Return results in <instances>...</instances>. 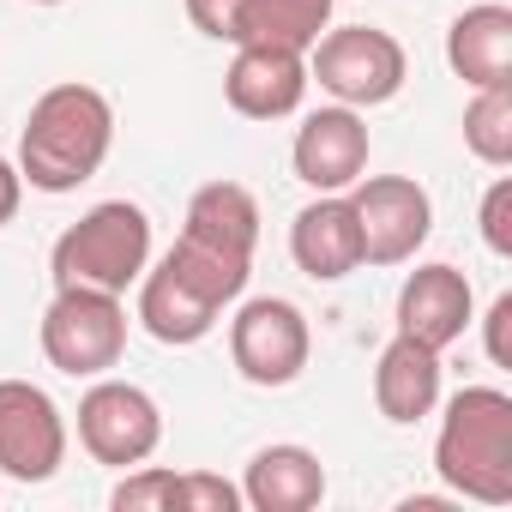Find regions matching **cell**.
Returning <instances> with one entry per match:
<instances>
[{
	"mask_svg": "<svg viewBox=\"0 0 512 512\" xmlns=\"http://www.w3.org/2000/svg\"><path fill=\"white\" fill-rule=\"evenodd\" d=\"M151 266V217L133 199H103L91 205L79 223L61 229L55 253H49V272L55 290L79 284V290H109L127 296V284H139Z\"/></svg>",
	"mask_w": 512,
	"mask_h": 512,
	"instance_id": "cell-3",
	"label": "cell"
},
{
	"mask_svg": "<svg viewBox=\"0 0 512 512\" xmlns=\"http://www.w3.org/2000/svg\"><path fill=\"white\" fill-rule=\"evenodd\" d=\"M434 476L476 506L512 500V398L500 386H464L440 410Z\"/></svg>",
	"mask_w": 512,
	"mask_h": 512,
	"instance_id": "cell-2",
	"label": "cell"
},
{
	"mask_svg": "<svg viewBox=\"0 0 512 512\" xmlns=\"http://www.w3.org/2000/svg\"><path fill=\"white\" fill-rule=\"evenodd\" d=\"M241 7H247V0H187V19H193L199 37H211V43H235V19H241Z\"/></svg>",
	"mask_w": 512,
	"mask_h": 512,
	"instance_id": "cell-25",
	"label": "cell"
},
{
	"mask_svg": "<svg viewBox=\"0 0 512 512\" xmlns=\"http://www.w3.org/2000/svg\"><path fill=\"white\" fill-rule=\"evenodd\" d=\"M476 320V290L458 266H416L398 290V332L428 344V350H452Z\"/></svg>",
	"mask_w": 512,
	"mask_h": 512,
	"instance_id": "cell-12",
	"label": "cell"
},
{
	"mask_svg": "<svg viewBox=\"0 0 512 512\" xmlns=\"http://www.w3.org/2000/svg\"><path fill=\"white\" fill-rule=\"evenodd\" d=\"M37 338H43V356H49L55 374H67V380H97V374L121 368V356H127V308H121V296H109V290H79V284H67V290H55V302H49Z\"/></svg>",
	"mask_w": 512,
	"mask_h": 512,
	"instance_id": "cell-5",
	"label": "cell"
},
{
	"mask_svg": "<svg viewBox=\"0 0 512 512\" xmlns=\"http://www.w3.org/2000/svg\"><path fill=\"white\" fill-rule=\"evenodd\" d=\"M506 326H512V296H494V308H488V320H482V332H488V362H494V368H512Z\"/></svg>",
	"mask_w": 512,
	"mask_h": 512,
	"instance_id": "cell-26",
	"label": "cell"
},
{
	"mask_svg": "<svg viewBox=\"0 0 512 512\" xmlns=\"http://www.w3.org/2000/svg\"><path fill=\"white\" fill-rule=\"evenodd\" d=\"M163 266H169L187 290H199L211 308H235L241 290H247V278H253V260H235V253L205 247V241H193V235H181V241L163 253Z\"/></svg>",
	"mask_w": 512,
	"mask_h": 512,
	"instance_id": "cell-20",
	"label": "cell"
},
{
	"mask_svg": "<svg viewBox=\"0 0 512 512\" xmlns=\"http://www.w3.org/2000/svg\"><path fill=\"white\" fill-rule=\"evenodd\" d=\"M79 446L109 464V470H133L163 446V410L145 386L133 380H109L97 374V386L79 398Z\"/></svg>",
	"mask_w": 512,
	"mask_h": 512,
	"instance_id": "cell-8",
	"label": "cell"
},
{
	"mask_svg": "<svg viewBox=\"0 0 512 512\" xmlns=\"http://www.w3.org/2000/svg\"><path fill=\"white\" fill-rule=\"evenodd\" d=\"M109 506L115 512H175L181 506V476L175 470H157V464H133V476L115 482Z\"/></svg>",
	"mask_w": 512,
	"mask_h": 512,
	"instance_id": "cell-22",
	"label": "cell"
},
{
	"mask_svg": "<svg viewBox=\"0 0 512 512\" xmlns=\"http://www.w3.org/2000/svg\"><path fill=\"white\" fill-rule=\"evenodd\" d=\"M446 67L470 85H512V7L500 0H482V7H464L446 31Z\"/></svg>",
	"mask_w": 512,
	"mask_h": 512,
	"instance_id": "cell-16",
	"label": "cell"
},
{
	"mask_svg": "<svg viewBox=\"0 0 512 512\" xmlns=\"http://www.w3.org/2000/svg\"><path fill=\"white\" fill-rule=\"evenodd\" d=\"M308 79H320V91L344 109H380L404 91L410 55L380 25H338L308 49Z\"/></svg>",
	"mask_w": 512,
	"mask_h": 512,
	"instance_id": "cell-4",
	"label": "cell"
},
{
	"mask_svg": "<svg viewBox=\"0 0 512 512\" xmlns=\"http://www.w3.org/2000/svg\"><path fill=\"white\" fill-rule=\"evenodd\" d=\"M217 320H223V308H211L199 290H187L163 260H157V266H145V278H139V326H145L157 344L187 350V344L211 338V332H217Z\"/></svg>",
	"mask_w": 512,
	"mask_h": 512,
	"instance_id": "cell-17",
	"label": "cell"
},
{
	"mask_svg": "<svg viewBox=\"0 0 512 512\" xmlns=\"http://www.w3.org/2000/svg\"><path fill=\"white\" fill-rule=\"evenodd\" d=\"M290 163H296V181H308L314 193H350L368 175V121H362V109H344V103L314 109L296 127Z\"/></svg>",
	"mask_w": 512,
	"mask_h": 512,
	"instance_id": "cell-10",
	"label": "cell"
},
{
	"mask_svg": "<svg viewBox=\"0 0 512 512\" xmlns=\"http://www.w3.org/2000/svg\"><path fill=\"white\" fill-rule=\"evenodd\" d=\"M19 199H25V175H19V163L0 157V229L19 217Z\"/></svg>",
	"mask_w": 512,
	"mask_h": 512,
	"instance_id": "cell-27",
	"label": "cell"
},
{
	"mask_svg": "<svg viewBox=\"0 0 512 512\" xmlns=\"http://www.w3.org/2000/svg\"><path fill=\"white\" fill-rule=\"evenodd\" d=\"M374 404L392 428H416L422 416H434L440 410V350L398 332L374 362Z\"/></svg>",
	"mask_w": 512,
	"mask_h": 512,
	"instance_id": "cell-15",
	"label": "cell"
},
{
	"mask_svg": "<svg viewBox=\"0 0 512 512\" xmlns=\"http://www.w3.org/2000/svg\"><path fill=\"white\" fill-rule=\"evenodd\" d=\"M326 500V464L320 452L284 440V446H260L247 458L241 476V506L253 512H314Z\"/></svg>",
	"mask_w": 512,
	"mask_h": 512,
	"instance_id": "cell-14",
	"label": "cell"
},
{
	"mask_svg": "<svg viewBox=\"0 0 512 512\" xmlns=\"http://www.w3.org/2000/svg\"><path fill=\"white\" fill-rule=\"evenodd\" d=\"M37 7H61V0H37Z\"/></svg>",
	"mask_w": 512,
	"mask_h": 512,
	"instance_id": "cell-28",
	"label": "cell"
},
{
	"mask_svg": "<svg viewBox=\"0 0 512 512\" xmlns=\"http://www.w3.org/2000/svg\"><path fill=\"white\" fill-rule=\"evenodd\" d=\"M67 464V416L31 380H0V476L49 482Z\"/></svg>",
	"mask_w": 512,
	"mask_h": 512,
	"instance_id": "cell-9",
	"label": "cell"
},
{
	"mask_svg": "<svg viewBox=\"0 0 512 512\" xmlns=\"http://www.w3.org/2000/svg\"><path fill=\"white\" fill-rule=\"evenodd\" d=\"M464 151L488 169L512 163V85H488L464 109Z\"/></svg>",
	"mask_w": 512,
	"mask_h": 512,
	"instance_id": "cell-21",
	"label": "cell"
},
{
	"mask_svg": "<svg viewBox=\"0 0 512 512\" xmlns=\"http://www.w3.org/2000/svg\"><path fill=\"white\" fill-rule=\"evenodd\" d=\"M332 7L338 0H247L235 19V43H272L308 55L320 31H332Z\"/></svg>",
	"mask_w": 512,
	"mask_h": 512,
	"instance_id": "cell-19",
	"label": "cell"
},
{
	"mask_svg": "<svg viewBox=\"0 0 512 512\" xmlns=\"http://www.w3.org/2000/svg\"><path fill=\"white\" fill-rule=\"evenodd\" d=\"M115 145V103L97 85H49L19 133V175L37 193H79Z\"/></svg>",
	"mask_w": 512,
	"mask_h": 512,
	"instance_id": "cell-1",
	"label": "cell"
},
{
	"mask_svg": "<svg viewBox=\"0 0 512 512\" xmlns=\"http://www.w3.org/2000/svg\"><path fill=\"white\" fill-rule=\"evenodd\" d=\"M350 211L362 235V266H410L434 235V199L410 175H362L350 187Z\"/></svg>",
	"mask_w": 512,
	"mask_h": 512,
	"instance_id": "cell-7",
	"label": "cell"
},
{
	"mask_svg": "<svg viewBox=\"0 0 512 512\" xmlns=\"http://www.w3.org/2000/svg\"><path fill=\"white\" fill-rule=\"evenodd\" d=\"M308 55L272 49V43H235V61L223 73V97L247 121H284L308 97Z\"/></svg>",
	"mask_w": 512,
	"mask_h": 512,
	"instance_id": "cell-11",
	"label": "cell"
},
{
	"mask_svg": "<svg viewBox=\"0 0 512 512\" xmlns=\"http://www.w3.org/2000/svg\"><path fill=\"white\" fill-rule=\"evenodd\" d=\"M314 356V332H308V314L284 296H253L235 308L229 320V362L247 386H290L302 380Z\"/></svg>",
	"mask_w": 512,
	"mask_h": 512,
	"instance_id": "cell-6",
	"label": "cell"
},
{
	"mask_svg": "<svg viewBox=\"0 0 512 512\" xmlns=\"http://www.w3.org/2000/svg\"><path fill=\"white\" fill-rule=\"evenodd\" d=\"M181 235H193L205 247H223L235 260H253V247H260V199H253L241 181H205L187 199Z\"/></svg>",
	"mask_w": 512,
	"mask_h": 512,
	"instance_id": "cell-18",
	"label": "cell"
},
{
	"mask_svg": "<svg viewBox=\"0 0 512 512\" xmlns=\"http://www.w3.org/2000/svg\"><path fill=\"white\" fill-rule=\"evenodd\" d=\"M476 223H482V241H488V253L512 260V181H506V175H494V187L482 193V211H476Z\"/></svg>",
	"mask_w": 512,
	"mask_h": 512,
	"instance_id": "cell-23",
	"label": "cell"
},
{
	"mask_svg": "<svg viewBox=\"0 0 512 512\" xmlns=\"http://www.w3.org/2000/svg\"><path fill=\"white\" fill-rule=\"evenodd\" d=\"M241 506V488L211 476V470H193L181 476V512H235Z\"/></svg>",
	"mask_w": 512,
	"mask_h": 512,
	"instance_id": "cell-24",
	"label": "cell"
},
{
	"mask_svg": "<svg viewBox=\"0 0 512 512\" xmlns=\"http://www.w3.org/2000/svg\"><path fill=\"white\" fill-rule=\"evenodd\" d=\"M290 260L314 284H338V278H350L362 266V235H356L350 193H320L314 205L296 211V223H290Z\"/></svg>",
	"mask_w": 512,
	"mask_h": 512,
	"instance_id": "cell-13",
	"label": "cell"
}]
</instances>
